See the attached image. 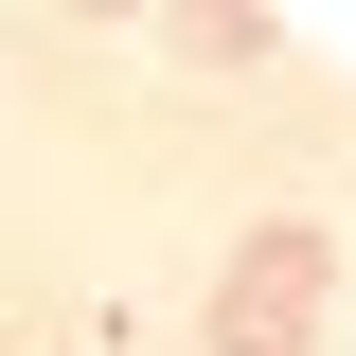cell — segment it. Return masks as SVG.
<instances>
[{"instance_id":"obj_2","label":"cell","mask_w":356,"mask_h":356,"mask_svg":"<svg viewBox=\"0 0 356 356\" xmlns=\"http://www.w3.org/2000/svg\"><path fill=\"white\" fill-rule=\"evenodd\" d=\"M89 18H125V0H89Z\"/></svg>"},{"instance_id":"obj_1","label":"cell","mask_w":356,"mask_h":356,"mask_svg":"<svg viewBox=\"0 0 356 356\" xmlns=\"http://www.w3.org/2000/svg\"><path fill=\"white\" fill-rule=\"evenodd\" d=\"M321 267H339L321 232H285V214H267L250 250L214 267V356H303V321H321Z\"/></svg>"}]
</instances>
